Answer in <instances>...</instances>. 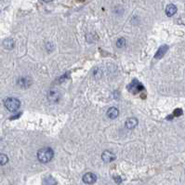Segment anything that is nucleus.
<instances>
[{
	"instance_id": "obj_15",
	"label": "nucleus",
	"mask_w": 185,
	"mask_h": 185,
	"mask_svg": "<svg viewBox=\"0 0 185 185\" xmlns=\"http://www.w3.org/2000/svg\"><path fill=\"white\" fill-rule=\"evenodd\" d=\"M42 1H44V2H46V3H49V2L53 1V0H42Z\"/></svg>"
},
{
	"instance_id": "obj_3",
	"label": "nucleus",
	"mask_w": 185,
	"mask_h": 185,
	"mask_svg": "<svg viewBox=\"0 0 185 185\" xmlns=\"http://www.w3.org/2000/svg\"><path fill=\"white\" fill-rule=\"evenodd\" d=\"M96 180H97V176L94 173L89 172V173H86L83 176V181L86 184H92L96 182Z\"/></svg>"
},
{
	"instance_id": "obj_7",
	"label": "nucleus",
	"mask_w": 185,
	"mask_h": 185,
	"mask_svg": "<svg viewBox=\"0 0 185 185\" xmlns=\"http://www.w3.org/2000/svg\"><path fill=\"white\" fill-rule=\"evenodd\" d=\"M107 115H108L109 118H111V119H115V118H117L118 115H119L118 109L115 108V107H111V108L107 111Z\"/></svg>"
},
{
	"instance_id": "obj_12",
	"label": "nucleus",
	"mask_w": 185,
	"mask_h": 185,
	"mask_svg": "<svg viewBox=\"0 0 185 185\" xmlns=\"http://www.w3.org/2000/svg\"><path fill=\"white\" fill-rule=\"evenodd\" d=\"M116 46L117 48L121 49V48H124L126 46V39L125 38H119L117 41H116Z\"/></svg>"
},
{
	"instance_id": "obj_11",
	"label": "nucleus",
	"mask_w": 185,
	"mask_h": 185,
	"mask_svg": "<svg viewBox=\"0 0 185 185\" xmlns=\"http://www.w3.org/2000/svg\"><path fill=\"white\" fill-rule=\"evenodd\" d=\"M8 162V155H5V154L0 153V165L4 166V165L7 164Z\"/></svg>"
},
{
	"instance_id": "obj_2",
	"label": "nucleus",
	"mask_w": 185,
	"mask_h": 185,
	"mask_svg": "<svg viewBox=\"0 0 185 185\" xmlns=\"http://www.w3.org/2000/svg\"><path fill=\"white\" fill-rule=\"evenodd\" d=\"M4 104L9 112H16L20 106V102L16 98H8Z\"/></svg>"
},
{
	"instance_id": "obj_5",
	"label": "nucleus",
	"mask_w": 185,
	"mask_h": 185,
	"mask_svg": "<svg viewBox=\"0 0 185 185\" xmlns=\"http://www.w3.org/2000/svg\"><path fill=\"white\" fill-rule=\"evenodd\" d=\"M168 46H167V45L161 46V47L158 49L156 54L155 55V59H158V60H159V59L163 58V57H164L165 54H166V52L168 51Z\"/></svg>"
},
{
	"instance_id": "obj_6",
	"label": "nucleus",
	"mask_w": 185,
	"mask_h": 185,
	"mask_svg": "<svg viewBox=\"0 0 185 185\" xmlns=\"http://www.w3.org/2000/svg\"><path fill=\"white\" fill-rule=\"evenodd\" d=\"M138 125V119L137 118H134V117H131V118H128L125 126L128 129H133L134 127H136Z\"/></svg>"
},
{
	"instance_id": "obj_10",
	"label": "nucleus",
	"mask_w": 185,
	"mask_h": 185,
	"mask_svg": "<svg viewBox=\"0 0 185 185\" xmlns=\"http://www.w3.org/2000/svg\"><path fill=\"white\" fill-rule=\"evenodd\" d=\"M130 86H134V88L132 89H130V91H132V90H135L134 91V93H137V92H139V91H140V90H143V86H141L139 82H132L131 84H130Z\"/></svg>"
},
{
	"instance_id": "obj_1",
	"label": "nucleus",
	"mask_w": 185,
	"mask_h": 185,
	"mask_svg": "<svg viewBox=\"0 0 185 185\" xmlns=\"http://www.w3.org/2000/svg\"><path fill=\"white\" fill-rule=\"evenodd\" d=\"M54 156V152L51 148L47 147V148H43L38 151L37 153V158L41 163H49L52 160Z\"/></svg>"
},
{
	"instance_id": "obj_14",
	"label": "nucleus",
	"mask_w": 185,
	"mask_h": 185,
	"mask_svg": "<svg viewBox=\"0 0 185 185\" xmlns=\"http://www.w3.org/2000/svg\"><path fill=\"white\" fill-rule=\"evenodd\" d=\"M114 179H115V181L118 182V183L121 182V180H122V179H121L120 177H114Z\"/></svg>"
},
{
	"instance_id": "obj_8",
	"label": "nucleus",
	"mask_w": 185,
	"mask_h": 185,
	"mask_svg": "<svg viewBox=\"0 0 185 185\" xmlns=\"http://www.w3.org/2000/svg\"><path fill=\"white\" fill-rule=\"evenodd\" d=\"M3 46L7 49H12L15 46V42L12 38H7L3 41Z\"/></svg>"
},
{
	"instance_id": "obj_9",
	"label": "nucleus",
	"mask_w": 185,
	"mask_h": 185,
	"mask_svg": "<svg viewBox=\"0 0 185 185\" xmlns=\"http://www.w3.org/2000/svg\"><path fill=\"white\" fill-rule=\"evenodd\" d=\"M177 12V7L175 5L173 4H170L168 5L167 8H166V14L169 17L173 16L174 14H175Z\"/></svg>"
},
{
	"instance_id": "obj_4",
	"label": "nucleus",
	"mask_w": 185,
	"mask_h": 185,
	"mask_svg": "<svg viewBox=\"0 0 185 185\" xmlns=\"http://www.w3.org/2000/svg\"><path fill=\"white\" fill-rule=\"evenodd\" d=\"M102 158L105 163H111L115 159V155L110 151H104L102 155Z\"/></svg>"
},
{
	"instance_id": "obj_16",
	"label": "nucleus",
	"mask_w": 185,
	"mask_h": 185,
	"mask_svg": "<svg viewBox=\"0 0 185 185\" xmlns=\"http://www.w3.org/2000/svg\"><path fill=\"white\" fill-rule=\"evenodd\" d=\"M78 1H80V2H83V1H85V0H78Z\"/></svg>"
},
{
	"instance_id": "obj_13",
	"label": "nucleus",
	"mask_w": 185,
	"mask_h": 185,
	"mask_svg": "<svg viewBox=\"0 0 185 185\" xmlns=\"http://www.w3.org/2000/svg\"><path fill=\"white\" fill-rule=\"evenodd\" d=\"M182 114V111L180 110V109H176L175 111H174V115L175 116H179Z\"/></svg>"
}]
</instances>
